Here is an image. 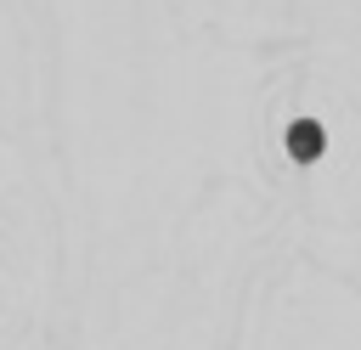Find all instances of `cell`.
I'll return each instance as SVG.
<instances>
[{"mask_svg":"<svg viewBox=\"0 0 361 350\" xmlns=\"http://www.w3.org/2000/svg\"><path fill=\"white\" fill-rule=\"evenodd\" d=\"M288 147H299V152H316V130L305 124V130H288Z\"/></svg>","mask_w":361,"mask_h":350,"instance_id":"obj_1","label":"cell"}]
</instances>
